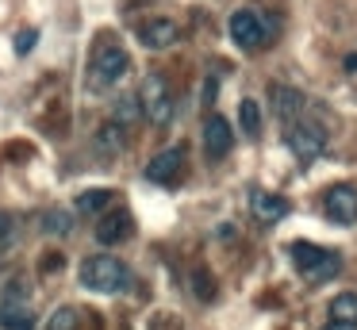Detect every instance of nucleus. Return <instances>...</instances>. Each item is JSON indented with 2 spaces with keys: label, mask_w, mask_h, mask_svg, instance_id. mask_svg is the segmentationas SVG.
<instances>
[{
  "label": "nucleus",
  "mask_w": 357,
  "mask_h": 330,
  "mask_svg": "<svg viewBox=\"0 0 357 330\" xmlns=\"http://www.w3.org/2000/svg\"><path fill=\"white\" fill-rule=\"evenodd\" d=\"M81 284H85L89 292H119L127 288V280H131V273H127V265L119 257H112V253H93V257L81 261L77 269Z\"/></svg>",
  "instance_id": "f257e3e1"
},
{
  "label": "nucleus",
  "mask_w": 357,
  "mask_h": 330,
  "mask_svg": "<svg viewBox=\"0 0 357 330\" xmlns=\"http://www.w3.org/2000/svg\"><path fill=\"white\" fill-rule=\"evenodd\" d=\"M284 146L296 153V161H303V165H311V161L319 158V153L326 150V127L315 119H292L284 127Z\"/></svg>",
  "instance_id": "f03ea898"
},
{
  "label": "nucleus",
  "mask_w": 357,
  "mask_h": 330,
  "mask_svg": "<svg viewBox=\"0 0 357 330\" xmlns=\"http://www.w3.org/2000/svg\"><path fill=\"white\" fill-rule=\"evenodd\" d=\"M292 261L296 269H300L307 280H331V276H338L342 269V257L334 250H323V246L315 242H292Z\"/></svg>",
  "instance_id": "7ed1b4c3"
},
{
  "label": "nucleus",
  "mask_w": 357,
  "mask_h": 330,
  "mask_svg": "<svg viewBox=\"0 0 357 330\" xmlns=\"http://www.w3.org/2000/svg\"><path fill=\"white\" fill-rule=\"evenodd\" d=\"M139 107L146 112V119L154 127H169L173 123V92H169V81L162 73H150L139 89Z\"/></svg>",
  "instance_id": "20e7f679"
},
{
  "label": "nucleus",
  "mask_w": 357,
  "mask_h": 330,
  "mask_svg": "<svg viewBox=\"0 0 357 330\" xmlns=\"http://www.w3.org/2000/svg\"><path fill=\"white\" fill-rule=\"evenodd\" d=\"M231 38L234 46H242V50H261L265 43L273 38V27L269 20H265L261 12H254V8H238V12L231 15Z\"/></svg>",
  "instance_id": "39448f33"
},
{
  "label": "nucleus",
  "mask_w": 357,
  "mask_h": 330,
  "mask_svg": "<svg viewBox=\"0 0 357 330\" xmlns=\"http://www.w3.org/2000/svg\"><path fill=\"white\" fill-rule=\"evenodd\" d=\"M323 211L338 227H354L357 223V188L354 184H334L323 192Z\"/></svg>",
  "instance_id": "423d86ee"
},
{
  "label": "nucleus",
  "mask_w": 357,
  "mask_h": 330,
  "mask_svg": "<svg viewBox=\"0 0 357 330\" xmlns=\"http://www.w3.org/2000/svg\"><path fill=\"white\" fill-rule=\"evenodd\" d=\"M131 234H135V215L127 211L123 204L100 211V223H96V242H104V246H123Z\"/></svg>",
  "instance_id": "0eeeda50"
},
{
  "label": "nucleus",
  "mask_w": 357,
  "mask_h": 330,
  "mask_svg": "<svg viewBox=\"0 0 357 330\" xmlns=\"http://www.w3.org/2000/svg\"><path fill=\"white\" fill-rule=\"evenodd\" d=\"M127 66H131L127 50H123V46H116V43H108V46H100L96 58H93V81L96 84H116L119 77L127 73Z\"/></svg>",
  "instance_id": "6e6552de"
},
{
  "label": "nucleus",
  "mask_w": 357,
  "mask_h": 330,
  "mask_svg": "<svg viewBox=\"0 0 357 330\" xmlns=\"http://www.w3.org/2000/svg\"><path fill=\"white\" fill-rule=\"evenodd\" d=\"M181 169H185V146H169V150H162L158 158L146 161V181L173 184L181 177Z\"/></svg>",
  "instance_id": "1a4fd4ad"
},
{
  "label": "nucleus",
  "mask_w": 357,
  "mask_h": 330,
  "mask_svg": "<svg viewBox=\"0 0 357 330\" xmlns=\"http://www.w3.org/2000/svg\"><path fill=\"white\" fill-rule=\"evenodd\" d=\"M231 146H234L231 123H227L223 115H208V119H204V150H208V158H215V161L227 158Z\"/></svg>",
  "instance_id": "9d476101"
},
{
  "label": "nucleus",
  "mask_w": 357,
  "mask_h": 330,
  "mask_svg": "<svg viewBox=\"0 0 357 330\" xmlns=\"http://www.w3.org/2000/svg\"><path fill=\"white\" fill-rule=\"evenodd\" d=\"M269 104H273V115L288 127L292 119L303 115V92L292 89V84H269Z\"/></svg>",
  "instance_id": "9b49d317"
},
{
  "label": "nucleus",
  "mask_w": 357,
  "mask_h": 330,
  "mask_svg": "<svg viewBox=\"0 0 357 330\" xmlns=\"http://www.w3.org/2000/svg\"><path fill=\"white\" fill-rule=\"evenodd\" d=\"M181 38V27L173 20H146L139 27V43L150 46V50H165V46H173Z\"/></svg>",
  "instance_id": "f8f14e48"
},
{
  "label": "nucleus",
  "mask_w": 357,
  "mask_h": 330,
  "mask_svg": "<svg viewBox=\"0 0 357 330\" xmlns=\"http://www.w3.org/2000/svg\"><path fill=\"white\" fill-rule=\"evenodd\" d=\"M250 207H254V215L261 223H280L288 211H292V204H288L284 196H273V192H261V188L250 196Z\"/></svg>",
  "instance_id": "ddd939ff"
},
{
  "label": "nucleus",
  "mask_w": 357,
  "mask_h": 330,
  "mask_svg": "<svg viewBox=\"0 0 357 330\" xmlns=\"http://www.w3.org/2000/svg\"><path fill=\"white\" fill-rule=\"evenodd\" d=\"M93 142H96V150H100L104 158H116V153L127 146V130L119 127L116 119H104V127L96 130V138H93Z\"/></svg>",
  "instance_id": "4468645a"
},
{
  "label": "nucleus",
  "mask_w": 357,
  "mask_h": 330,
  "mask_svg": "<svg viewBox=\"0 0 357 330\" xmlns=\"http://www.w3.org/2000/svg\"><path fill=\"white\" fill-rule=\"evenodd\" d=\"M112 204H116V192L89 188V192H81V196L73 200V211H77V215H100V211H108Z\"/></svg>",
  "instance_id": "2eb2a0df"
},
{
  "label": "nucleus",
  "mask_w": 357,
  "mask_h": 330,
  "mask_svg": "<svg viewBox=\"0 0 357 330\" xmlns=\"http://www.w3.org/2000/svg\"><path fill=\"white\" fill-rule=\"evenodd\" d=\"M0 330H35V319L24 303H4L0 307Z\"/></svg>",
  "instance_id": "dca6fc26"
},
{
  "label": "nucleus",
  "mask_w": 357,
  "mask_h": 330,
  "mask_svg": "<svg viewBox=\"0 0 357 330\" xmlns=\"http://www.w3.org/2000/svg\"><path fill=\"white\" fill-rule=\"evenodd\" d=\"M331 322H349L357 327V292H338L331 299Z\"/></svg>",
  "instance_id": "f3484780"
},
{
  "label": "nucleus",
  "mask_w": 357,
  "mask_h": 330,
  "mask_svg": "<svg viewBox=\"0 0 357 330\" xmlns=\"http://www.w3.org/2000/svg\"><path fill=\"white\" fill-rule=\"evenodd\" d=\"M238 119H242V135L246 138H257L261 135V107H257V100H242L238 104Z\"/></svg>",
  "instance_id": "a211bd4d"
},
{
  "label": "nucleus",
  "mask_w": 357,
  "mask_h": 330,
  "mask_svg": "<svg viewBox=\"0 0 357 330\" xmlns=\"http://www.w3.org/2000/svg\"><path fill=\"white\" fill-rule=\"evenodd\" d=\"M192 292H196V299H204V303L215 299V280H211L208 269H192Z\"/></svg>",
  "instance_id": "6ab92c4d"
},
{
  "label": "nucleus",
  "mask_w": 357,
  "mask_h": 330,
  "mask_svg": "<svg viewBox=\"0 0 357 330\" xmlns=\"http://www.w3.org/2000/svg\"><path fill=\"white\" fill-rule=\"evenodd\" d=\"M47 330H77V311H73V307H58V311L50 315Z\"/></svg>",
  "instance_id": "aec40b11"
},
{
  "label": "nucleus",
  "mask_w": 357,
  "mask_h": 330,
  "mask_svg": "<svg viewBox=\"0 0 357 330\" xmlns=\"http://www.w3.org/2000/svg\"><path fill=\"white\" fill-rule=\"evenodd\" d=\"M12 246H16V219L0 211V250H12Z\"/></svg>",
  "instance_id": "412c9836"
},
{
  "label": "nucleus",
  "mask_w": 357,
  "mask_h": 330,
  "mask_svg": "<svg viewBox=\"0 0 357 330\" xmlns=\"http://www.w3.org/2000/svg\"><path fill=\"white\" fill-rule=\"evenodd\" d=\"M39 227L50 230V234H62V230L70 227V215H66V211H50V215H43V219H39Z\"/></svg>",
  "instance_id": "4be33fe9"
},
{
  "label": "nucleus",
  "mask_w": 357,
  "mask_h": 330,
  "mask_svg": "<svg viewBox=\"0 0 357 330\" xmlns=\"http://www.w3.org/2000/svg\"><path fill=\"white\" fill-rule=\"evenodd\" d=\"M35 38H39V31H20L16 35V54H27L35 46Z\"/></svg>",
  "instance_id": "5701e85b"
},
{
  "label": "nucleus",
  "mask_w": 357,
  "mask_h": 330,
  "mask_svg": "<svg viewBox=\"0 0 357 330\" xmlns=\"http://www.w3.org/2000/svg\"><path fill=\"white\" fill-rule=\"evenodd\" d=\"M204 100H208V104L215 100V81H208V84H204Z\"/></svg>",
  "instance_id": "b1692460"
},
{
  "label": "nucleus",
  "mask_w": 357,
  "mask_h": 330,
  "mask_svg": "<svg viewBox=\"0 0 357 330\" xmlns=\"http://www.w3.org/2000/svg\"><path fill=\"white\" fill-rule=\"evenodd\" d=\"M323 330H357V327H349V322H326Z\"/></svg>",
  "instance_id": "393cba45"
},
{
  "label": "nucleus",
  "mask_w": 357,
  "mask_h": 330,
  "mask_svg": "<svg viewBox=\"0 0 357 330\" xmlns=\"http://www.w3.org/2000/svg\"><path fill=\"white\" fill-rule=\"evenodd\" d=\"M346 69H349V73H357V54H346Z\"/></svg>",
  "instance_id": "a878e982"
}]
</instances>
